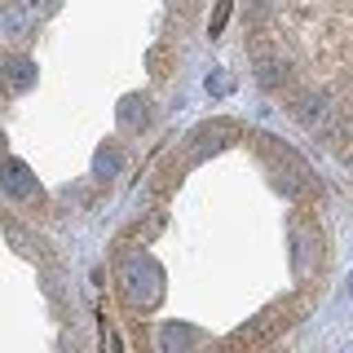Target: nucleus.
<instances>
[{
  "instance_id": "obj_1",
  "label": "nucleus",
  "mask_w": 353,
  "mask_h": 353,
  "mask_svg": "<svg viewBox=\"0 0 353 353\" xmlns=\"http://www.w3.org/2000/svg\"><path fill=\"white\" fill-rule=\"evenodd\" d=\"M102 353H124V345H119V331H115V323H106V318H102Z\"/></svg>"
},
{
  "instance_id": "obj_2",
  "label": "nucleus",
  "mask_w": 353,
  "mask_h": 353,
  "mask_svg": "<svg viewBox=\"0 0 353 353\" xmlns=\"http://www.w3.org/2000/svg\"><path fill=\"white\" fill-rule=\"evenodd\" d=\"M225 18H230V9H225V5H221V9H216V18H212V36H216V31H221V27H225Z\"/></svg>"
}]
</instances>
